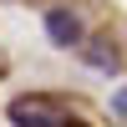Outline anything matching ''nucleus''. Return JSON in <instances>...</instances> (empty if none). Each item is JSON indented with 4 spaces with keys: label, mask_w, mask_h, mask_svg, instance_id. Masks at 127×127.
Wrapping results in <instances>:
<instances>
[{
    "label": "nucleus",
    "mask_w": 127,
    "mask_h": 127,
    "mask_svg": "<svg viewBox=\"0 0 127 127\" xmlns=\"http://www.w3.org/2000/svg\"><path fill=\"white\" fill-rule=\"evenodd\" d=\"M10 122H36V127H61V122H76L66 102L56 97H15L10 102Z\"/></svg>",
    "instance_id": "f257e3e1"
},
{
    "label": "nucleus",
    "mask_w": 127,
    "mask_h": 127,
    "mask_svg": "<svg viewBox=\"0 0 127 127\" xmlns=\"http://www.w3.org/2000/svg\"><path fill=\"white\" fill-rule=\"evenodd\" d=\"M46 36L56 46H81V20L71 10H46Z\"/></svg>",
    "instance_id": "f03ea898"
},
{
    "label": "nucleus",
    "mask_w": 127,
    "mask_h": 127,
    "mask_svg": "<svg viewBox=\"0 0 127 127\" xmlns=\"http://www.w3.org/2000/svg\"><path fill=\"white\" fill-rule=\"evenodd\" d=\"M81 46H87V61L97 71H117L122 66V51L112 46V36H92V41H81Z\"/></svg>",
    "instance_id": "7ed1b4c3"
}]
</instances>
